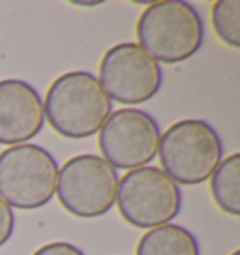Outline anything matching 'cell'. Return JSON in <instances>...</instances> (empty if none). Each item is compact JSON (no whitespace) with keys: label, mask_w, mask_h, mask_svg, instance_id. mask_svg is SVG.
<instances>
[{"label":"cell","mask_w":240,"mask_h":255,"mask_svg":"<svg viewBox=\"0 0 240 255\" xmlns=\"http://www.w3.org/2000/svg\"><path fill=\"white\" fill-rule=\"evenodd\" d=\"M43 113L49 126L66 139H87L98 133L113 113V102L94 73H62L45 96Z\"/></svg>","instance_id":"obj_1"},{"label":"cell","mask_w":240,"mask_h":255,"mask_svg":"<svg viewBox=\"0 0 240 255\" xmlns=\"http://www.w3.org/2000/svg\"><path fill=\"white\" fill-rule=\"evenodd\" d=\"M137 40L158 64H178L201 49L205 24L199 9L190 2L160 0L143 9L137 21Z\"/></svg>","instance_id":"obj_2"},{"label":"cell","mask_w":240,"mask_h":255,"mask_svg":"<svg viewBox=\"0 0 240 255\" xmlns=\"http://www.w3.org/2000/svg\"><path fill=\"white\" fill-rule=\"evenodd\" d=\"M161 171L175 184L197 186L207 182L224 159L218 131L201 119L178 120L160 137Z\"/></svg>","instance_id":"obj_3"},{"label":"cell","mask_w":240,"mask_h":255,"mask_svg":"<svg viewBox=\"0 0 240 255\" xmlns=\"http://www.w3.org/2000/svg\"><path fill=\"white\" fill-rule=\"evenodd\" d=\"M58 163L40 144L24 143L0 152V197L9 207L34 210L55 197Z\"/></svg>","instance_id":"obj_4"},{"label":"cell","mask_w":240,"mask_h":255,"mask_svg":"<svg viewBox=\"0 0 240 255\" xmlns=\"http://www.w3.org/2000/svg\"><path fill=\"white\" fill-rule=\"evenodd\" d=\"M117 207L120 216L137 229H154L180 214L182 191L160 167L131 169L119 180Z\"/></svg>","instance_id":"obj_5"},{"label":"cell","mask_w":240,"mask_h":255,"mask_svg":"<svg viewBox=\"0 0 240 255\" xmlns=\"http://www.w3.org/2000/svg\"><path fill=\"white\" fill-rule=\"evenodd\" d=\"M119 180L117 169H113L102 156L79 154L58 169L55 193L70 214L94 220L113 208Z\"/></svg>","instance_id":"obj_6"},{"label":"cell","mask_w":240,"mask_h":255,"mask_svg":"<svg viewBox=\"0 0 240 255\" xmlns=\"http://www.w3.org/2000/svg\"><path fill=\"white\" fill-rule=\"evenodd\" d=\"M98 81L111 102L137 105L152 100L161 90L163 70L137 43L126 41L105 51Z\"/></svg>","instance_id":"obj_7"},{"label":"cell","mask_w":240,"mask_h":255,"mask_svg":"<svg viewBox=\"0 0 240 255\" xmlns=\"http://www.w3.org/2000/svg\"><path fill=\"white\" fill-rule=\"evenodd\" d=\"M98 133L102 158L113 169L144 167L158 156L161 131L156 119L146 111L119 109L109 115Z\"/></svg>","instance_id":"obj_8"},{"label":"cell","mask_w":240,"mask_h":255,"mask_svg":"<svg viewBox=\"0 0 240 255\" xmlns=\"http://www.w3.org/2000/svg\"><path fill=\"white\" fill-rule=\"evenodd\" d=\"M45 124L40 92L23 79L0 81V144H24Z\"/></svg>","instance_id":"obj_9"},{"label":"cell","mask_w":240,"mask_h":255,"mask_svg":"<svg viewBox=\"0 0 240 255\" xmlns=\"http://www.w3.org/2000/svg\"><path fill=\"white\" fill-rule=\"evenodd\" d=\"M135 255H201V248L192 231L176 223H165L144 233Z\"/></svg>","instance_id":"obj_10"},{"label":"cell","mask_w":240,"mask_h":255,"mask_svg":"<svg viewBox=\"0 0 240 255\" xmlns=\"http://www.w3.org/2000/svg\"><path fill=\"white\" fill-rule=\"evenodd\" d=\"M210 191L220 210L225 214L240 216V154H231L220 161L210 176Z\"/></svg>","instance_id":"obj_11"},{"label":"cell","mask_w":240,"mask_h":255,"mask_svg":"<svg viewBox=\"0 0 240 255\" xmlns=\"http://www.w3.org/2000/svg\"><path fill=\"white\" fill-rule=\"evenodd\" d=\"M212 26L218 38L233 49L240 47V2L218 0L212 6Z\"/></svg>","instance_id":"obj_12"},{"label":"cell","mask_w":240,"mask_h":255,"mask_svg":"<svg viewBox=\"0 0 240 255\" xmlns=\"http://www.w3.org/2000/svg\"><path fill=\"white\" fill-rule=\"evenodd\" d=\"M15 231V214L6 201L0 197V248L4 246Z\"/></svg>","instance_id":"obj_13"},{"label":"cell","mask_w":240,"mask_h":255,"mask_svg":"<svg viewBox=\"0 0 240 255\" xmlns=\"http://www.w3.org/2000/svg\"><path fill=\"white\" fill-rule=\"evenodd\" d=\"M32 255H87L81 248L70 242H51L45 246L38 248Z\"/></svg>","instance_id":"obj_14"},{"label":"cell","mask_w":240,"mask_h":255,"mask_svg":"<svg viewBox=\"0 0 240 255\" xmlns=\"http://www.w3.org/2000/svg\"><path fill=\"white\" fill-rule=\"evenodd\" d=\"M75 6H85V8H92V6H100V2H73Z\"/></svg>","instance_id":"obj_15"},{"label":"cell","mask_w":240,"mask_h":255,"mask_svg":"<svg viewBox=\"0 0 240 255\" xmlns=\"http://www.w3.org/2000/svg\"><path fill=\"white\" fill-rule=\"evenodd\" d=\"M231 255H240V250H235V252H233Z\"/></svg>","instance_id":"obj_16"}]
</instances>
